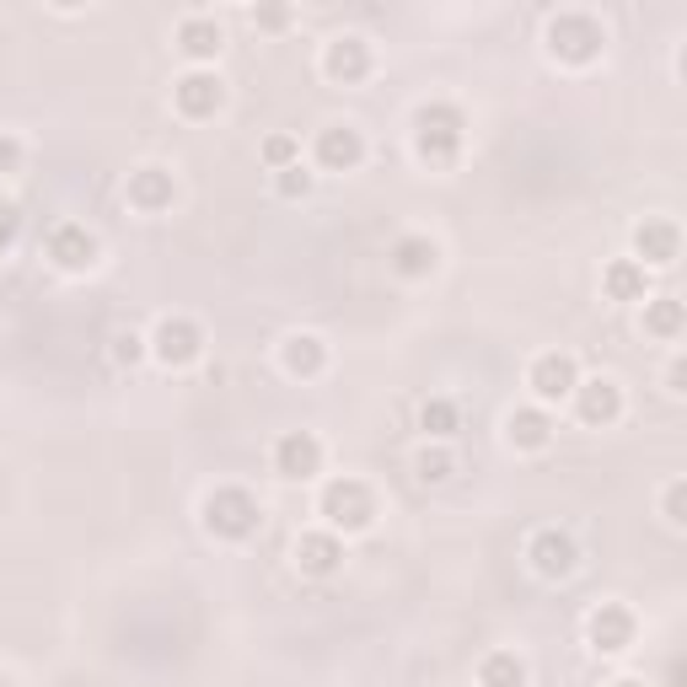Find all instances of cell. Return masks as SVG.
<instances>
[{
  "mask_svg": "<svg viewBox=\"0 0 687 687\" xmlns=\"http://www.w3.org/2000/svg\"><path fill=\"white\" fill-rule=\"evenodd\" d=\"M634 247H639V269H645V264L666 269V264H677V226H671V220H645V226L634 232Z\"/></svg>",
  "mask_w": 687,
  "mask_h": 687,
  "instance_id": "obj_12",
  "label": "cell"
},
{
  "mask_svg": "<svg viewBox=\"0 0 687 687\" xmlns=\"http://www.w3.org/2000/svg\"><path fill=\"white\" fill-rule=\"evenodd\" d=\"M129 199H135L140 209L173 205V178H167L161 167H146V173H135V178H129Z\"/></svg>",
  "mask_w": 687,
  "mask_h": 687,
  "instance_id": "obj_19",
  "label": "cell"
},
{
  "mask_svg": "<svg viewBox=\"0 0 687 687\" xmlns=\"http://www.w3.org/2000/svg\"><path fill=\"white\" fill-rule=\"evenodd\" d=\"M419 424H424V435H451V430H457V403L430 398V403L419 409Z\"/></svg>",
  "mask_w": 687,
  "mask_h": 687,
  "instance_id": "obj_25",
  "label": "cell"
},
{
  "mask_svg": "<svg viewBox=\"0 0 687 687\" xmlns=\"http://www.w3.org/2000/svg\"><path fill=\"white\" fill-rule=\"evenodd\" d=\"M607 296L612 301H645V269L639 264H612L607 269Z\"/></svg>",
  "mask_w": 687,
  "mask_h": 687,
  "instance_id": "obj_23",
  "label": "cell"
},
{
  "mask_svg": "<svg viewBox=\"0 0 687 687\" xmlns=\"http://www.w3.org/2000/svg\"><path fill=\"white\" fill-rule=\"evenodd\" d=\"M114 355L135 365V360H140V338H135V333H119V338H114Z\"/></svg>",
  "mask_w": 687,
  "mask_h": 687,
  "instance_id": "obj_31",
  "label": "cell"
},
{
  "mask_svg": "<svg viewBox=\"0 0 687 687\" xmlns=\"http://www.w3.org/2000/svg\"><path fill=\"white\" fill-rule=\"evenodd\" d=\"M323 516H328V527L338 532H365L371 521H376V500H371V489L360 479H333L323 489Z\"/></svg>",
  "mask_w": 687,
  "mask_h": 687,
  "instance_id": "obj_1",
  "label": "cell"
},
{
  "mask_svg": "<svg viewBox=\"0 0 687 687\" xmlns=\"http://www.w3.org/2000/svg\"><path fill=\"white\" fill-rule=\"evenodd\" d=\"M264 161H269L274 173H279V167H296V140H291V135H274L269 146H264Z\"/></svg>",
  "mask_w": 687,
  "mask_h": 687,
  "instance_id": "obj_27",
  "label": "cell"
},
{
  "mask_svg": "<svg viewBox=\"0 0 687 687\" xmlns=\"http://www.w3.org/2000/svg\"><path fill=\"white\" fill-rule=\"evenodd\" d=\"M580 387V371H575V360L569 355H542L532 365V392H538V403H559L569 392Z\"/></svg>",
  "mask_w": 687,
  "mask_h": 687,
  "instance_id": "obj_8",
  "label": "cell"
},
{
  "mask_svg": "<svg viewBox=\"0 0 687 687\" xmlns=\"http://www.w3.org/2000/svg\"><path fill=\"white\" fill-rule=\"evenodd\" d=\"M569 398L580 403V419H586V424H612V419L624 414V392H618V382H607V376L580 382Z\"/></svg>",
  "mask_w": 687,
  "mask_h": 687,
  "instance_id": "obj_10",
  "label": "cell"
},
{
  "mask_svg": "<svg viewBox=\"0 0 687 687\" xmlns=\"http://www.w3.org/2000/svg\"><path fill=\"white\" fill-rule=\"evenodd\" d=\"M527 553H532V569L548 575V580H565V575H575V565H580V553H575V542H569L565 532H538Z\"/></svg>",
  "mask_w": 687,
  "mask_h": 687,
  "instance_id": "obj_11",
  "label": "cell"
},
{
  "mask_svg": "<svg viewBox=\"0 0 687 687\" xmlns=\"http://www.w3.org/2000/svg\"><path fill=\"white\" fill-rule=\"evenodd\" d=\"M49 258L60 264V269H91V258H97V242H91L87 226H60L55 237H49Z\"/></svg>",
  "mask_w": 687,
  "mask_h": 687,
  "instance_id": "obj_13",
  "label": "cell"
},
{
  "mask_svg": "<svg viewBox=\"0 0 687 687\" xmlns=\"http://www.w3.org/2000/svg\"><path fill=\"white\" fill-rule=\"evenodd\" d=\"M178 43L188 60H209V55H220V28L215 22H205V17H188L178 28Z\"/></svg>",
  "mask_w": 687,
  "mask_h": 687,
  "instance_id": "obj_20",
  "label": "cell"
},
{
  "mask_svg": "<svg viewBox=\"0 0 687 687\" xmlns=\"http://www.w3.org/2000/svg\"><path fill=\"white\" fill-rule=\"evenodd\" d=\"M462 146V114L446 108V102H435V108H424L419 114V156L430 161V167H446L451 156Z\"/></svg>",
  "mask_w": 687,
  "mask_h": 687,
  "instance_id": "obj_2",
  "label": "cell"
},
{
  "mask_svg": "<svg viewBox=\"0 0 687 687\" xmlns=\"http://www.w3.org/2000/svg\"><path fill=\"white\" fill-rule=\"evenodd\" d=\"M338 559H344V542L333 538V532H306V538L296 542V565L306 569V575H333Z\"/></svg>",
  "mask_w": 687,
  "mask_h": 687,
  "instance_id": "obj_16",
  "label": "cell"
},
{
  "mask_svg": "<svg viewBox=\"0 0 687 687\" xmlns=\"http://www.w3.org/2000/svg\"><path fill=\"white\" fill-rule=\"evenodd\" d=\"M591 645H597L601 656H618L634 645V618H628L624 607H601L597 618H591Z\"/></svg>",
  "mask_w": 687,
  "mask_h": 687,
  "instance_id": "obj_14",
  "label": "cell"
},
{
  "mask_svg": "<svg viewBox=\"0 0 687 687\" xmlns=\"http://www.w3.org/2000/svg\"><path fill=\"white\" fill-rule=\"evenodd\" d=\"M548 435H553V424H548L542 409H521V414H510V446L542 451L548 446Z\"/></svg>",
  "mask_w": 687,
  "mask_h": 687,
  "instance_id": "obj_18",
  "label": "cell"
},
{
  "mask_svg": "<svg viewBox=\"0 0 687 687\" xmlns=\"http://www.w3.org/2000/svg\"><path fill=\"white\" fill-rule=\"evenodd\" d=\"M173 97H178V108L188 114V119H209L220 102H226V91H220V76H205V70H188L178 87H173Z\"/></svg>",
  "mask_w": 687,
  "mask_h": 687,
  "instance_id": "obj_7",
  "label": "cell"
},
{
  "mask_svg": "<svg viewBox=\"0 0 687 687\" xmlns=\"http://www.w3.org/2000/svg\"><path fill=\"white\" fill-rule=\"evenodd\" d=\"M618 687H639V683H618Z\"/></svg>",
  "mask_w": 687,
  "mask_h": 687,
  "instance_id": "obj_33",
  "label": "cell"
},
{
  "mask_svg": "<svg viewBox=\"0 0 687 687\" xmlns=\"http://www.w3.org/2000/svg\"><path fill=\"white\" fill-rule=\"evenodd\" d=\"M451 468H457V462H451V451H430V446H424V451L414 457V473H419L424 483H446V479H451Z\"/></svg>",
  "mask_w": 687,
  "mask_h": 687,
  "instance_id": "obj_26",
  "label": "cell"
},
{
  "mask_svg": "<svg viewBox=\"0 0 687 687\" xmlns=\"http://www.w3.org/2000/svg\"><path fill=\"white\" fill-rule=\"evenodd\" d=\"M645 328L660 333V338H677V328H683V301L677 296H660L645 306Z\"/></svg>",
  "mask_w": 687,
  "mask_h": 687,
  "instance_id": "obj_24",
  "label": "cell"
},
{
  "mask_svg": "<svg viewBox=\"0 0 687 687\" xmlns=\"http://www.w3.org/2000/svg\"><path fill=\"white\" fill-rule=\"evenodd\" d=\"M274 468H279V479H317V468H323V441H317L312 430H291V435L274 446Z\"/></svg>",
  "mask_w": 687,
  "mask_h": 687,
  "instance_id": "obj_4",
  "label": "cell"
},
{
  "mask_svg": "<svg viewBox=\"0 0 687 687\" xmlns=\"http://www.w3.org/2000/svg\"><path fill=\"white\" fill-rule=\"evenodd\" d=\"M285 365H291L296 376H317V371H323V338H312V333L285 338Z\"/></svg>",
  "mask_w": 687,
  "mask_h": 687,
  "instance_id": "obj_21",
  "label": "cell"
},
{
  "mask_svg": "<svg viewBox=\"0 0 687 687\" xmlns=\"http://www.w3.org/2000/svg\"><path fill=\"white\" fill-rule=\"evenodd\" d=\"M479 683L483 687H521L527 683V666L510 656V650H494V656L479 666Z\"/></svg>",
  "mask_w": 687,
  "mask_h": 687,
  "instance_id": "obj_22",
  "label": "cell"
},
{
  "mask_svg": "<svg viewBox=\"0 0 687 687\" xmlns=\"http://www.w3.org/2000/svg\"><path fill=\"white\" fill-rule=\"evenodd\" d=\"M17 161H22V146H17V140H0V178H6Z\"/></svg>",
  "mask_w": 687,
  "mask_h": 687,
  "instance_id": "obj_32",
  "label": "cell"
},
{
  "mask_svg": "<svg viewBox=\"0 0 687 687\" xmlns=\"http://www.w3.org/2000/svg\"><path fill=\"white\" fill-rule=\"evenodd\" d=\"M392 269L409 274V279L430 274V269H435V242H430V237H403L398 247H392Z\"/></svg>",
  "mask_w": 687,
  "mask_h": 687,
  "instance_id": "obj_17",
  "label": "cell"
},
{
  "mask_svg": "<svg viewBox=\"0 0 687 687\" xmlns=\"http://www.w3.org/2000/svg\"><path fill=\"white\" fill-rule=\"evenodd\" d=\"M548 38H553V55H565V60H575V65L591 60V55L601 49V28L591 22V17H559Z\"/></svg>",
  "mask_w": 687,
  "mask_h": 687,
  "instance_id": "obj_5",
  "label": "cell"
},
{
  "mask_svg": "<svg viewBox=\"0 0 687 687\" xmlns=\"http://www.w3.org/2000/svg\"><path fill=\"white\" fill-rule=\"evenodd\" d=\"M360 156H365V140H360L355 124H333V129H323L317 161H323L328 173H350V167H360Z\"/></svg>",
  "mask_w": 687,
  "mask_h": 687,
  "instance_id": "obj_9",
  "label": "cell"
},
{
  "mask_svg": "<svg viewBox=\"0 0 687 687\" xmlns=\"http://www.w3.org/2000/svg\"><path fill=\"white\" fill-rule=\"evenodd\" d=\"M323 70H328L333 81H360L371 70V49L360 38H333L328 55H323Z\"/></svg>",
  "mask_w": 687,
  "mask_h": 687,
  "instance_id": "obj_15",
  "label": "cell"
},
{
  "mask_svg": "<svg viewBox=\"0 0 687 687\" xmlns=\"http://www.w3.org/2000/svg\"><path fill=\"white\" fill-rule=\"evenodd\" d=\"M683 510H687V483L677 479L671 489H666V521H671V527H683V521H687Z\"/></svg>",
  "mask_w": 687,
  "mask_h": 687,
  "instance_id": "obj_30",
  "label": "cell"
},
{
  "mask_svg": "<svg viewBox=\"0 0 687 687\" xmlns=\"http://www.w3.org/2000/svg\"><path fill=\"white\" fill-rule=\"evenodd\" d=\"M306 188H312V173H306V167H279V194H285V199H296V194H306Z\"/></svg>",
  "mask_w": 687,
  "mask_h": 687,
  "instance_id": "obj_29",
  "label": "cell"
},
{
  "mask_svg": "<svg viewBox=\"0 0 687 687\" xmlns=\"http://www.w3.org/2000/svg\"><path fill=\"white\" fill-rule=\"evenodd\" d=\"M150 344H156V360H161V365H188V360H199V344H205V338H199V328H194L188 317H167Z\"/></svg>",
  "mask_w": 687,
  "mask_h": 687,
  "instance_id": "obj_6",
  "label": "cell"
},
{
  "mask_svg": "<svg viewBox=\"0 0 687 687\" xmlns=\"http://www.w3.org/2000/svg\"><path fill=\"white\" fill-rule=\"evenodd\" d=\"M205 521H209V532H220V538H247L258 527V506L242 489H215L205 506Z\"/></svg>",
  "mask_w": 687,
  "mask_h": 687,
  "instance_id": "obj_3",
  "label": "cell"
},
{
  "mask_svg": "<svg viewBox=\"0 0 687 687\" xmlns=\"http://www.w3.org/2000/svg\"><path fill=\"white\" fill-rule=\"evenodd\" d=\"M17 232H22V209L11 205V199H0V253L17 242Z\"/></svg>",
  "mask_w": 687,
  "mask_h": 687,
  "instance_id": "obj_28",
  "label": "cell"
}]
</instances>
